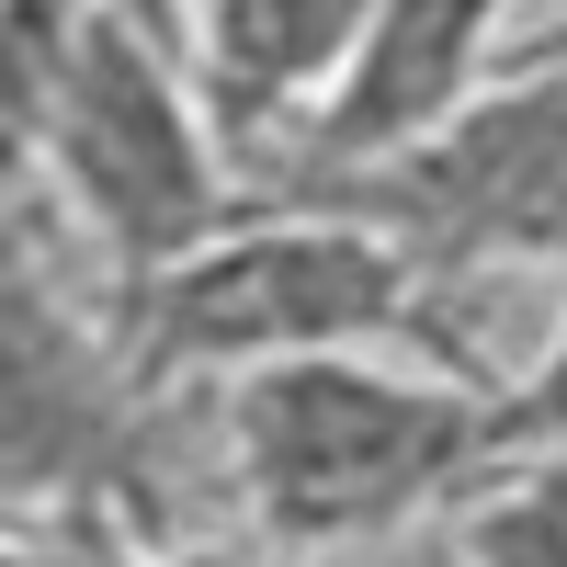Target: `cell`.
Segmentation results:
<instances>
[{"label": "cell", "mask_w": 567, "mask_h": 567, "mask_svg": "<svg viewBox=\"0 0 567 567\" xmlns=\"http://www.w3.org/2000/svg\"><path fill=\"white\" fill-rule=\"evenodd\" d=\"M488 398L477 374H409L374 352H284L216 386V443H227V488H239L250 534L272 556H341L398 534L409 511H454L488 443Z\"/></svg>", "instance_id": "cell-1"}, {"label": "cell", "mask_w": 567, "mask_h": 567, "mask_svg": "<svg viewBox=\"0 0 567 567\" xmlns=\"http://www.w3.org/2000/svg\"><path fill=\"white\" fill-rule=\"evenodd\" d=\"M12 125H23L34 194L103 261V296L171 272L182 250H205L216 227H239L261 205L194 58H182V34L148 0H91V23L12 103Z\"/></svg>", "instance_id": "cell-2"}, {"label": "cell", "mask_w": 567, "mask_h": 567, "mask_svg": "<svg viewBox=\"0 0 567 567\" xmlns=\"http://www.w3.org/2000/svg\"><path fill=\"white\" fill-rule=\"evenodd\" d=\"M432 307H443V272L374 216L250 205L171 272L103 296V329H114L125 386H194V374L227 386V374L284 363V352H363L386 329H420ZM420 341L443 352V329H420Z\"/></svg>", "instance_id": "cell-3"}, {"label": "cell", "mask_w": 567, "mask_h": 567, "mask_svg": "<svg viewBox=\"0 0 567 567\" xmlns=\"http://www.w3.org/2000/svg\"><path fill=\"white\" fill-rule=\"evenodd\" d=\"M272 205L374 216L443 284L488 261H567V69L511 58L443 136H420L352 182H318V194H272Z\"/></svg>", "instance_id": "cell-4"}, {"label": "cell", "mask_w": 567, "mask_h": 567, "mask_svg": "<svg viewBox=\"0 0 567 567\" xmlns=\"http://www.w3.org/2000/svg\"><path fill=\"white\" fill-rule=\"evenodd\" d=\"M499 23H511V0H386V12L363 23L352 69L329 80V103L307 114L296 159L261 182V205L272 194H318V182H352L374 159L420 148V136H443L511 69L499 58Z\"/></svg>", "instance_id": "cell-5"}, {"label": "cell", "mask_w": 567, "mask_h": 567, "mask_svg": "<svg viewBox=\"0 0 567 567\" xmlns=\"http://www.w3.org/2000/svg\"><path fill=\"white\" fill-rule=\"evenodd\" d=\"M374 12H386V0H171V34H182V58H194L227 148L250 171V194L296 159L307 114L329 103V80L352 69Z\"/></svg>", "instance_id": "cell-6"}, {"label": "cell", "mask_w": 567, "mask_h": 567, "mask_svg": "<svg viewBox=\"0 0 567 567\" xmlns=\"http://www.w3.org/2000/svg\"><path fill=\"white\" fill-rule=\"evenodd\" d=\"M454 567H567V454H499L454 499Z\"/></svg>", "instance_id": "cell-7"}, {"label": "cell", "mask_w": 567, "mask_h": 567, "mask_svg": "<svg viewBox=\"0 0 567 567\" xmlns=\"http://www.w3.org/2000/svg\"><path fill=\"white\" fill-rule=\"evenodd\" d=\"M488 443L499 454H567V329H556V352L534 374H511L488 398Z\"/></svg>", "instance_id": "cell-8"}, {"label": "cell", "mask_w": 567, "mask_h": 567, "mask_svg": "<svg viewBox=\"0 0 567 567\" xmlns=\"http://www.w3.org/2000/svg\"><path fill=\"white\" fill-rule=\"evenodd\" d=\"M523 58H545V69H567V12H556V23H545V34L523 45Z\"/></svg>", "instance_id": "cell-9"}, {"label": "cell", "mask_w": 567, "mask_h": 567, "mask_svg": "<svg viewBox=\"0 0 567 567\" xmlns=\"http://www.w3.org/2000/svg\"><path fill=\"white\" fill-rule=\"evenodd\" d=\"M80 567H91V556H80Z\"/></svg>", "instance_id": "cell-10"}]
</instances>
